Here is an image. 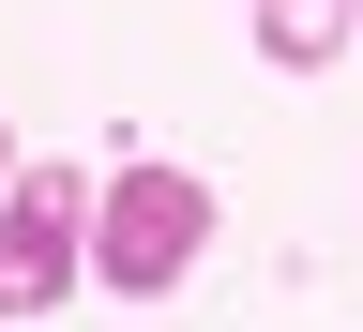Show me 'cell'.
<instances>
[{
	"instance_id": "cell-1",
	"label": "cell",
	"mask_w": 363,
	"mask_h": 332,
	"mask_svg": "<svg viewBox=\"0 0 363 332\" xmlns=\"http://www.w3.org/2000/svg\"><path fill=\"white\" fill-rule=\"evenodd\" d=\"M197 242H212V181L197 166H106V197H91V287L106 302H167L182 272H197Z\"/></svg>"
},
{
	"instance_id": "cell-2",
	"label": "cell",
	"mask_w": 363,
	"mask_h": 332,
	"mask_svg": "<svg viewBox=\"0 0 363 332\" xmlns=\"http://www.w3.org/2000/svg\"><path fill=\"white\" fill-rule=\"evenodd\" d=\"M91 166H16L0 181V317H61L91 272Z\"/></svg>"
},
{
	"instance_id": "cell-3",
	"label": "cell",
	"mask_w": 363,
	"mask_h": 332,
	"mask_svg": "<svg viewBox=\"0 0 363 332\" xmlns=\"http://www.w3.org/2000/svg\"><path fill=\"white\" fill-rule=\"evenodd\" d=\"M348 45H363V0H257V61L272 76H318Z\"/></svg>"
},
{
	"instance_id": "cell-4",
	"label": "cell",
	"mask_w": 363,
	"mask_h": 332,
	"mask_svg": "<svg viewBox=\"0 0 363 332\" xmlns=\"http://www.w3.org/2000/svg\"><path fill=\"white\" fill-rule=\"evenodd\" d=\"M0 181H16V136H0Z\"/></svg>"
}]
</instances>
